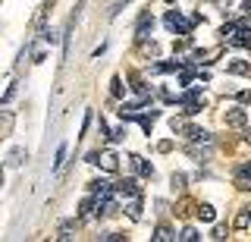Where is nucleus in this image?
Instances as JSON below:
<instances>
[{
    "label": "nucleus",
    "instance_id": "1",
    "mask_svg": "<svg viewBox=\"0 0 251 242\" xmlns=\"http://www.w3.org/2000/svg\"><path fill=\"white\" fill-rule=\"evenodd\" d=\"M88 163H94V167H100V170H107V173H116L120 170V158H116L113 151H91L88 154Z\"/></svg>",
    "mask_w": 251,
    "mask_h": 242
},
{
    "label": "nucleus",
    "instance_id": "2",
    "mask_svg": "<svg viewBox=\"0 0 251 242\" xmlns=\"http://www.w3.org/2000/svg\"><path fill=\"white\" fill-rule=\"evenodd\" d=\"M163 26H167L173 35H192V26H195V22L182 19V16H179V10H170L167 16H163Z\"/></svg>",
    "mask_w": 251,
    "mask_h": 242
},
{
    "label": "nucleus",
    "instance_id": "3",
    "mask_svg": "<svg viewBox=\"0 0 251 242\" xmlns=\"http://www.w3.org/2000/svg\"><path fill=\"white\" fill-rule=\"evenodd\" d=\"M113 195H116V198H120V205H123V201L126 198H132V195H141V186H138V179H120V183H116L113 186Z\"/></svg>",
    "mask_w": 251,
    "mask_h": 242
},
{
    "label": "nucleus",
    "instance_id": "4",
    "mask_svg": "<svg viewBox=\"0 0 251 242\" xmlns=\"http://www.w3.org/2000/svg\"><path fill=\"white\" fill-rule=\"evenodd\" d=\"M226 126L229 129H245L248 126V110L245 107H229V110H226Z\"/></svg>",
    "mask_w": 251,
    "mask_h": 242
},
{
    "label": "nucleus",
    "instance_id": "5",
    "mask_svg": "<svg viewBox=\"0 0 251 242\" xmlns=\"http://www.w3.org/2000/svg\"><path fill=\"white\" fill-rule=\"evenodd\" d=\"M151 28H154V19H151V13H141L138 16V26H135V41H148V35H151Z\"/></svg>",
    "mask_w": 251,
    "mask_h": 242
},
{
    "label": "nucleus",
    "instance_id": "6",
    "mask_svg": "<svg viewBox=\"0 0 251 242\" xmlns=\"http://www.w3.org/2000/svg\"><path fill=\"white\" fill-rule=\"evenodd\" d=\"M123 211L129 214V220H141V195L126 198V201H123Z\"/></svg>",
    "mask_w": 251,
    "mask_h": 242
},
{
    "label": "nucleus",
    "instance_id": "7",
    "mask_svg": "<svg viewBox=\"0 0 251 242\" xmlns=\"http://www.w3.org/2000/svg\"><path fill=\"white\" fill-rule=\"evenodd\" d=\"M88 192L98 195V198H104V195L113 192V183H107V179H91V183H88Z\"/></svg>",
    "mask_w": 251,
    "mask_h": 242
},
{
    "label": "nucleus",
    "instance_id": "8",
    "mask_svg": "<svg viewBox=\"0 0 251 242\" xmlns=\"http://www.w3.org/2000/svg\"><path fill=\"white\" fill-rule=\"evenodd\" d=\"M226 73L229 76H251V63L248 60H229V63H226Z\"/></svg>",
    "mask_w": 251,
    "mask_h": 242
},
{
    "label": "nucleus",
    "instance_id": "9",
    "mask_svg": "<svg viewBox=\"0 0 251 242\" xmlns=\"http://www.w3.org/2000/svg\"><path fill=\"white\" fill-rule=\"evenodd\" d=\"M132 91H135L141 101H151V85L141 79V76H132Z\"/></svg>",
    "mask_w": 251,
    "mask_h": 242
},
{
    "label": "nucleus",
    "instance_id": "10",
    "mask_svg": "<svg viewBox=\"0 0 251 242\" xmlns=\"http://www.w3.org/2000/svg\"><path fill=\"white\" fill-rule=\"evenodd\" d=\"M116 113H120L123 123H132V120H138V116H141V107L138 104H120V110H116Z\"/></svg>",
    "mask_w": 251,
    "mask_h": 242
},
{
    "label": "nucleus",
    "instance_id": "11",
    "mask_svg": "<svg viewBox=\"0 0 251 242\" xmlns=\"http://www.w3.org/2000/svg\"><path fill=\"white\" fill-rule=\"evenodd\" d=\"M25 161H28V151H25V148H22V145H16L13 151L6 154V163H10V167H22V163H25Z\"/></svg>",
    "mask_w": 251,
    "mask_h": 242
},
{
    "label": "nucleus",
    "instance_id": "12",
    "mask_svg": "<svg viewBox=\"0 0 251 242\" xmlns=\"http://www.w3.org/2000/svg\"><path fill=\"white\" fill-rule=\"evenodd\" d=\"M229 48H242V51H251V32H245V28H239V32L232 35Z\"/></svg>",
    "mask_w": 251,
    "mask_h": 242
},
{
    "label": "nucleus",
    "instance_id": "13",
    "mask_svg": "<svg viewBox=\"0 0 251 242\" xmlns=\"http://www.w3.org/2000/svg\"><path fill=\"white\" fill-rule=\"evenodd\" d=\"M248 226H251V208H239V214L232 220V230H248Z\"/></svg>",
    "mask_w": 251,
    "mask_h": 242
},
{
    "label": "nucleus",
    "instance_id": "14",
    "mask_svg": "<svg viewBox=\"0 0 251 242\" xmlns=\"http://www.w3.org/2000/svg\"><path fill=\"white\" fill-rule=\"evenodd\" d=\"M179 69H182V63H179V60H173V63H154L151 73L154 76H167V73H179Z\"/></svg>",
    "mask_w": 251,
    "mask_h": 242
},
{
    "label": "nucleus",
    "instance_id": "15",
    "mask_svg": "<svg viewBox=\"0 0 251 242\" xmlns=\"http://www.w3.org/2000/svg\"><path fill=\"white\" fill-rule=\"evenodd\" d=\"M151 239H154V242H173V239H179V236H176V233L170 230L167 223H160V226L154 230V236H151Z\"/></svg>",
    "mask_w": 251,
    "mask_h": 242
},
{
    "label": "nucleus",
    "instance_id": "16",
    "mask_svg": "<svg viewBox=\"0 0 251 242\" xmlns=\"http://www.w3.org/2000/svg\"><path fill=\"white\" fill-rule=\"evenodd\" d=\"M195 214H198V220H204V223H214L217 220L214 205H198V208H195Z\"/></svg>",
    "mask_w": 251,
    "mask_h": 242
},
{
    "label": "nucleus",
    "instance_id": "17",
    "mask_svg": "<svg viewBox=\"0 0 251 242\" xmlns=\"http://www.w3.org/2000/svg\"><path fill=\"white\" fill-rule=\"evenodd\" d=\"M239 32V22H223V26H220V38H223L226 44L232 41V35Z\"/></svg>",
    "mask_w": 251,
    "mask_h": 242
},
{
    "label": "nucleus",
    "instance_id": "18",
    "mask_svg": "<svg viewBox=\"0 0 251 242\" xmlns=\"http://www.w3.org/2000/svg\"><path fill=\"white\" fill-rule=\"evenodd\" d=\"M73 233H75V220H66V223H60L57 239H73Z\"/></svg>",
    "mask_w": 251,
    "mask_h": 242
},
{
    "label": "nucleus",
    "instance_id": "19",
    "mask_svg": "<svg viewBox=\"0 0 251 242\" xmlns=\"http://www.w3.org/2000/svg\"><path fill=\"white\" fill-rule=\"evenodd\" d=\"M110 95H113V98H123L126 95V85H123L120 76H113V82H110Z\"/></svg>",
    "mask_w": 251,
    "mask_h": 242
},
{
    "label": "nucleus",
    "instance_id": "20",
    "mask_svg": "<svg viewBox=\"0 0 251 242\" xmlns=\"http://www.w3.org/2000/svg\"><path fill=\"white\" fill-rule=\"evenodd\" d=\"M179 239H182V242H198V239H201V233L195 230V226H185V230L179 233Z\"/></svg>",
    "mask_w": 251,
    "mask_h": 242
},
{
    "label": "nucleus",
    "instance_id": "21",
    "mask_svg": "<svg viewBox=\"0 0 251 242\" xmlns=\"http://www.w3.org/2000/svg\"><path fill=\"white\" fill-rule=\"evenodd\" d=\"M123 138H126V126H116V129H110V138H107V142L110 145H120Z\"/></svg>",
    "mask_w": 251,
    "mask_h": 242
},
{
    "label": "nucleus",
    "instance_id": "22",
    "mask_svg": "<svg viewBox=\"0 0 251 242\" xmlns=\"http://www.w3.org/2000/svg\"><path fill=\"white\" fill-rule=\"evenodd\" d=\"M235 186H239L242 192H248V189H251V176H248V173H239V170H235Z\"/></svg>",
    "mask_w": 251,
    "mask_h": 242
},
{
    "label": "nucleus",
    "instance_id": "23",
    "mask_svg": "<svg viewBox=\"0 0 251 242\" xmlns=\"http://www.w3.org/2000/svg\"><path fill=\"white\" fill-rule=\"evenodd\" d=\"M170 186H173V192H182L185 189V176L182 173H173L170 176Z\"/></svg>",
    "mask_w": 251,
    "mask_h": 242
},
{
    "label": "nucleus",
    "instance_id": "24",
    "mask_svg": "<svg viewBox=\"0 0 251 242\" xmlns=\"http://www.w3.org/2000/svg\"><path fill=\"white\" fill-rule=\"evenodd\" d=\"M63 161H66V145H60V148H57V161H53V173H60Z\"/></svg>",
    "mask_w": 251,
    "mask_h": 242
},
{
    "label": "nucleus",
    "instance_id": "25",
    "mask_svg": "<svg viewBox=\"0 0 251 242\" xmlns=\"http://www.w3.org/2000/svg\"><path fill=\"white\" fill-rule=\"evenodd\" d=\"M138 173H141V176H151V179H154V167H151L148 161H138Z\"/></svg>",
    "mask_w": 251,
    "mask_h": 242
},
{
    "label": "nucleus",
    "instance_id": "26",
    "mask_svg": "<svg viewBox=\"0 0 251 242\" xmlns=\"http://www.w3.org/2000/svg\"><path fill=\"white\" fill-rule=\"evenodd\" d=\"M13 95H16V85H10V88L3 91V98H0V107H6V104H10V101H13Z\"/></svg>",
    "mask_w": 251,
    "mask_h": 242
},
{
    "label": "nucleus",
    "instance_id": "27",
    "mask_svg": "<svg viewBox=\"0 0 251 242\" xmlns=\"http://www.w3.org/2000/svg\"><path fill=\"white\" fill-rule=\"evenodd\" d=\"M100 239H104V242H123L126 236H123V233H104Z\"/></svg>",
    "mask_w": 251,
    "mask_h": 242
},
{
    "label": "nucleus",
    "instance_id": "28",
    "mask_svg": "<svg viewBox=\"0 0 251 242\" xmlns=\"http://www.w3.org/2000/svg\"><path fill=\"white\" fill-rule=\"evenodd\" d=\"M157 151H163V154L173 151V142H170V138H167V142H160V145H157Z\"/></svg>",
    "mask_w": 251,
    "mask_h": 242
},
{
    "label": "nucleus",
    "instance_id": "29",
    "mask_svg": "<svg viewBox=\"0 0 251 242\" xmlns=\"http://www.w3.org/2000/svg\"><path fill=\"white\" fill-rule=\"evenodd\" d=\"M239 173H248V176H251V161H245V163H242V167H239Z\"/></svg>",
    "mask_w": 251,
    "mask_h": 242
},
{
    "label": "nucleus",
    "instance_id": "30",
    "mask_svg": "<svg viewBox=\"0 0 251 242\" xmlns=\"http://www.w3.org/2000/svg\"><path fill=\"white\" fill-rule=\"evenodd\" d=\"M245 142L251 145V129H248V126H245Z\"/></svg>",
    "mask_w": 251,
    "mask_h": 242
},
{
    "label": "nucleus",
    "instance_id": "31",
    "mask_svg": "<svg viewBox=\"0 0 251 242\" xmlns=\"http://www.w3.org/2000/svg\"><path fill=\"white\" fill-rule=\"evenodd\" d=\"M0 186H3V167H0Z\"/></svg>",
    "mask_w": 251,
    "mask_h": 242
},
{
    "label": "nucleus",
    "instance_id": "32",
    "mask_svg": "<svg viewBox=\"0 0 251 242\" xmlns=\"http://www.w3.org/2000/svg\"><path fill=\"white\" fill-rule=\"evenodd\" d=\"M163 3H173V0H163Z\"/></svg>",
    "mask_w": 251,
    "mask_h": 242
}]
</instances>
